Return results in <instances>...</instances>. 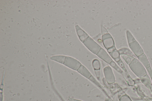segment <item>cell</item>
<instances>
[{"label":"cell","mask_w":152,"mask_h":101,"mask_svg":"<svg viewBox=\"0 0 152 101\" xmlns=\"http://www.w3.org/2000/svg\"><path fill=\"white\" fill-rule=\"evenodd\" d=\"M74 70L77 71L82 65L81 63L73 57L66 56L63 64Z\"/></svg>","instance_id":"3"},{"label":"cell","mask_w":152,"mask_h":101,"mask_svg":"<svg viewBox=\"0 0 152 101\" xmlns=\"http://www.w3.org/2000/svg\"><path fill=\"white\" fill-rule=\"evenodd\" d=\"M138 59L146 68L150 67L146 56L144 53L138 57Z\"/></svg>","instance_id":"10"},{"label":"cell","mask_w":152,"mask_h":101,"mask_svg":"<svg viewBox=\"0 0 152 101\" xmlns=\"http://www.w3.org/2000/svg\"><path fill=\"white\" fill-rule=\"evenodd\" d=\"M102 39L104 46L107 50L115 47L113 39L109 34L108 33L104 35Z\"/></svg>","instance_id":"6"},{"label":"cell","mask_w":152,"mask_h":101,"mask_svg":"<svg viewBox=\"0 0 152 101\" xmlns=\"http://www.w3.org/2000/svg\"><path fill=\"white\" fill-rule=\"evenodd\" d=\"M126 34L128 44L136 40L133 35L129 30H128L127 31Z\"/></svg>","instance_id":"14"},{"label":"cell","mask_w":152,"mask_h":101,"mask_svg":"<svg viewBox=\"0 0 152 101\" xmlns=\"http://www.w3.org/2000/svg\"><path fill=\"white\" fill-rule=\"evenodd\" d=\"M120 101H132L128 96L125 95L121 98Z\"/></svg>","instance_id":"16"},{"label":"cell","mask_w":152,"mask_h":101,"mask_svg":"<svg viewBox=\"0 0 152 101\" xmlns=\"http://www.w3.org/2000/svg\"><path fill=\"white\" fill-rule=\"evenodd\" d=\"M110 54L116 62H118L120 60L119 57V53L116 49L110 53Z\"/></svg>","instance_id":"13"},{"label":"cell","mask_w":152,"mask_h":101,"mask_svg":"<svg viewBox=\"0 0 152 101\" xmlns=\"http://www.w3.org/2000/svg\"><path fill=\"white\" fill-rule=\"evenodd\" d=\"M69 100L70 101H82L80 100L75 99L71 98H69Z\"/></svg>","instance_id":"18"},{"label":"cell","mask_w":152,"mask_h":101,"mask_svg":"<svg viewBox=\"0 0 152 101\" xmlns=\"http://www.w3.org/2000/svg\"><path fill=\"white\" fill-rule=\"evenodd\" d=\"M104 73L106 81L109 84L114 83L115 78L112 68L109 66L105 68Z\"/></svg>","instance_id":"4"},{"label":"cell","mask_w":152,"mask_h":101,"mask_svg":"<svg viewBox=\"0 0 152 101\" xmlns=\"http://www.w3.org/2000/svg\"><path fill=\"white\" fill-rule=\"evenodd\" d=\"M75 28L76 31H77L80 39L82 42H83L89 36L78 25L76 26Z\"/></svg>","instance_id":"8"},{"label":"cell","mask_w":152,"mask_h":101,"mask_svg":"<svg viewBox=\"0 0 152 101\" xmlns=\"http://www.w3.org/2000/svg\"><path fill=\"white\" fill-rule=\"evenodd\" d=\"M129 47L134 55L137 57L144 52L138 42L136 40L129 44Z\"/></svg>","instance_id":"5"},{"label":"cell","mask_w":152,"mask_h":101,"mask_svg":"<svg viewBox=\"0 0 152 101\" xmlns=\"http://www.w3.org/2000/svg\"><path fill=\"white\" fill-rule=\"evenodd\" d=\"M129 66L133 73L139 78L147 75L145 67L137 59L135 58Z\"/></svg>","instance_id":"1"},{"label":"cell","mask_w":152,"mask_h":101,"mask_svg":"<svg viewBox=\"0 0 152 101\" xmlns=\"http://www.w3.org/2000/svg\"><path fill=\"white\" fill-rule=\"evenodd\" d=\"M77 71L80 74L88 79H89L92 76L87 69L82 65Z\"/></svg>","instance_id":"9"},{"label":"cell","mask_w":152,"mask_h":101,"mask_svg":"<svg viewBox=\"0 0 152 101\" xmlns=\"http://www.w3.org/2000/svg\"><path fill=\"white\" fill-rule=\"evenodd\" d=\"M93 67L96 70H99L100 68V63L99 61L95 59L93 61Z\"/></svg>","instance_id":"15"},{"label":"cell","mask_w":152,"mask_h":101,"mask_svg":"<svg viewBox=\"0 0 152 101\" xmlns=\"http://www.w3.org/2000/svg\"><path fill=\"white\" fill-rule=\"evenodd\" d=\"M150 77L152 80V70L150 67L146 68Z\"/></svg>","instance_id":"17"},{"label":"cell","mask_w":152,"mask_h":101,"mask_svg":"<svg viewBox=\"0 0 152 101\" xmlns=\"http://www.w3.org/2000/svg\"><path fill=\"white\" fill-rule=\"evenodd\" d=\"M83 43L89 50L96 55H97L101 48V47L89 37Z\"/></svg>","instance_id":"2"},{"label":"cell","mask_w":152,"mask_h":101,"mask_svg":"<svg viewBox=\"0 0 152 101\" xmlns=\"http://www.w3.org/2000/svg\"><path fill=\"white\" fill-rule=\"evenodd\" d=\"M97 55L100 58L108 64H110L113 61L108 53L102 48Z\"/></svg>","instance_id":"7"},{"label":"cell","mask_w":152,"mask_h":101,"mask_svg":"<svg viewBox=\"0 0 152 101\" xmlns=\"http://www.w3.org/2000/svg\"><path fill=\"white\" fill-rule=\"evenodd\" d=\"M121 56L126 63L129 65L135 58L132 55L126 54H121Z\"/></svg>","instance_id":"12"},{"label":"cell","mask_w":152,"mask_h":101,"mask_svg":"<svg viewBox=\"0 0 152 101\" xmlns=\"http://www.w3.org/2000/svg\"><path fill=\"white\" fill-rule=\"evenodd\" d=\"M141 80L146 87L148 88H151L152 86V84L151 80L147 75L146 76L141 78Z\"/></svg>","instance_id":"11"}]
</instances>
